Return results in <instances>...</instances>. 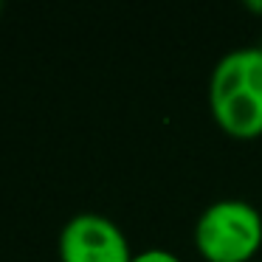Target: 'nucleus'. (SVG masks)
Segmentation results:
<instances>
[{
  "instance_id": "1",
  "label": "nucleus",
  "mask_w": 262,
  "mask_h": 262,
  "mask_svg": "<svg viewBox=\"0 0 262 262\" xmlns=\"http://www.w3.org/2000/svg\"><path fill=\"white\" fill-rule=\"evenodd\" d=\"M209 110L231 138L262 136V46H239L217 59L209 76Z\"/></svg>"
},
{
  "instance_id": "2",
  "label": "nucleus",
  "mask_w": 262,
  "mask_h": 262,
  "mask_svg": "<svg viewBox=\"0 0 262 262\" xmlns=\"http://www.w3.org/2000/svg\"><path fill=\"white\" fill-rule=\"evenodd\" d=\"M194 248L206 262L254 259L262 248V214L248 200H214L194 223Z\"/></svg>"
},
{
  "instance_id": "3",
  "label": "nucleus",
  "mask_w": 262,
  "mask_h": 262,
  "mask_svg": "<svg viewBox=\"0 0 262 262\" xmlns=\"http://www.w3.org/2000/svg\"><path fill=\"white\" fill-rule=\"evenodd\" d=\"M133 251L119 223L96 211L74 214L59 231V262H130Z\"/></svg>"
},
{
  "instance_id": "4",
  "label": "nucleus",
  "mask_w": 262,
  "mask_h": 262,
  "mask_svg": "<svg viewBox=\"0 0 262 262\" xmlns=\"http://www.w3.org/2000/svg\"><path fill=\"white\" fill-rule=\"evenodd\" d=\"M130 262H183V259L175 254V251L152 245V248H144V251H138V254H133Z\"/></svg>"
},
{
  "instance_id": "5",
  "label": "nucleus",
  "mask_w": 262,
  "mask_h": 262,
  "mask_svg": "<svg viewBox=\"0 0 262 262\" xmlns=\"http://www.w3.org/2000/svg\"><path fill=\"white\" fill-rule=\"evenodd\" d=\"M245 9H251V12L262 14V0H248V3H245Z\"/></svg>"
}]
</instances>
